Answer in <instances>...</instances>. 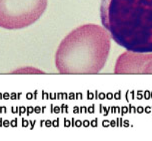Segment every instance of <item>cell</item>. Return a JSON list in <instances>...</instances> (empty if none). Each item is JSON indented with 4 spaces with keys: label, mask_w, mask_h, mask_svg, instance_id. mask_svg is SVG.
<instances>
[{
    "label": "cell",
    "mask_w": 152,
    "mask_h": 141,
    "mask_svg": "<svg viewBox=\"0 0 152 141\" xmlns=\"http://www.w3.org/2000/svg\"><path fill=\"white\" fill-rule=\"evenodd\" d=\"M48 0H0V28L18 30L34 24L45 12Z\"/></svg>",
    "instance_id": "3957f363"
},
{
    "label": "cell",
    "mask_w": 152,
    "mask_h": 141,
    "mask_svg": "<svg viewBox=\"0 0 152 141\" xmlns=\"http://www.w3.org/2000/svg\"><path fill=\"white\" fill-rule=\"evenodd\" d=\"M100 20L128 52H152V0H101Z\"/></svg>",
    "instance_id": "6da1fadb"
},
{
    "label": "cell",
    "mask_w": 152,
    "mask_h": 141,
    "mask_svg": "<svg viewBox=\"0 0 152 141\" xmlns=\"http://www.w3.org/2000/svg\"><path fill=\"white\" fill-rule=\"evenodd\" d=\"M110 34L98 24H83L72 31L61 41L55 56L61 74H97L108 59Z\"/></svg>",
    "instance_id": "7a4b0ae2"
}]
</instances>
